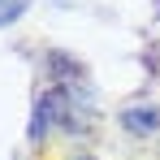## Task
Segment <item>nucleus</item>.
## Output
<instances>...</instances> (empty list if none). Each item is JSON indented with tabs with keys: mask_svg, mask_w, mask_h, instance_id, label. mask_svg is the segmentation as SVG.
<instances>
[{
	"mask_svg": "<svg viewBox=\"0 0 160 160\" xmlns=\"http://www.w3.org/2000/svg\"><path fill=\"white\" fill-rule=\"evenodd\" d=\"M26 4H30V0H0V26H4V22H13Z\"/></svg>",
	"mask_w": 160,
	"mask_h": 160,
	"instance_id": "f257e3e1",
	"label": "nucleus"
},
{
	"mask_svg": "<svg viewBox=\"0 0 160 160\" xmlns=\"http://www.w3.org/2000/svg\"><path fill=\"white\" fill-rule=\"evenodd\" d=\"M126 126H143V130H152V126H156V112H126Z\"/></svg>",
	"mask_w": 160,
	"mask_h": 160,
	"instance_id": "f03ea898",
	"label": "nucleus"
}]
</instances>
